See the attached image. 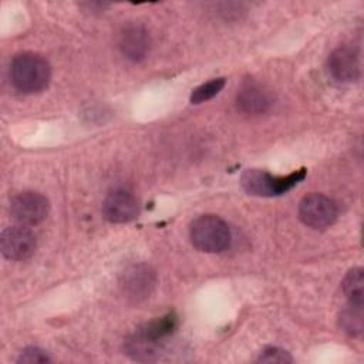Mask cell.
<instances>
[{"label": "cell", "mask_w": 364, "mask_h": 364, "mask_svg": "<svg viewBox=\"0 0 364 364\" xmlns=\"http://www.w3.org/2000/svg\"><path fill=\"white\" fill-rule=\"evenodd\" d=\"M36 235L24 225L6 228L0 236L3 256L14 262H21L31 257L36 250Z\"/></svg>", "instance_id": "cell-7"}, {"label": "cell", "mask_w": 364, "mask_h": 364, "mask_svg": "<svg viewBox=\"0 0 364 364\" xmlns=\"http://www.w3.org/2000/svg\"><path fill=\"white\" fill-rule=\"evenodd\" d=\"M178 326V316L171 311L162 317H156L145 324H142L141 327H138L135 330V333H138L139 336L155 341V343H162L164 338H166L168 336H171L175 328Z\"/></svg>", "instance_id": "cell-13"}, {"label": "cell", "mask_w": 364, "mask_h": 364, "mask_svg": "<svg viewBox=\"0 0 364 364\" xmlns=\"http://www.w3.org/2000/svg\"><path fill=\"white\" fill-rule=\"evenodd\" d=\"M192 245L206 253H219L230 245V229L228 223L216 215H200L189 228Z\"/></svg>", "instance_id": "cell-2"}, {"label": "cell", "mask_w": 364, "mask_h": 364, "mask_svg": "<svg viewBox=\"0 0 364 364\" xmlns=\"http://www.w3.org/2000/svg\"><path fill=\"white\" fill-rule=\"evenodd\" d=\"M306 176L301 168L286 176H274L260 169H246L242 175V186L249 195L255 196H279L294 188Z\"/></svg>", "instance_id": "cell-3"}, {"label": "cell", "mask_w": 364, "mask_h": 364, "mask_svg": "<svg viewBox=\"0 0 364 364\" xmlns=\"http://www.w3.org/2000/svg\"><path fill=\"white\" fill-rule=\"evenodd\" d=\"M9 74L18 92L36 94L48 85L51 70L48 61L40 54L21 53L13 58Z\"/></svg>", "instance_id": "cell-1"}, {"label": "cell", "mask_w": 364, "mask_h": 364, "mask_svg": "<svg viewBox=\"0 0 364 364\" xmlns=\"http://www.w3.org/2000/svg\"><path fill=\"white\" fill-rule=\"evenodd\" d=\"M361 267H353L347 272L343 279L341 287L350 304L361 306L364 304V274Z\"/></svg>", "instance_id": "cell-14"}, {"label": "cell", "mask_w": 364, "mask_h": 364, "mask_svg": "<svg viewBox=\"0 0 364 364\" xmlns=\"http://www.w3.org/2000/svg\"><path fill=\"white\" fill-rule=\"evenodd\" d=\"M225 87V78H213L208 82H203L202 85L196 87L191 94V102L192 104H200L205 102L215 95L220 92V90Z\"/></svg>", "instance_id": "cell-16"}, {"label": "cell", "mask_w": 364, "mask_h": 364, "mask_svg": "<svg viewBox=\"0 0 364 364\" xmlns=\"http://www.w3.org/2000/svg\"><path fill=\"white\" fill-rule=\"evenodd\" d=\"M274 97L272 91L263 84L249 80L246 81L236 95L237 108L249 115L264 114L273 105Z\"/></svg>", "instance_id": "cell-10"}, {"label": "cell", "mask_w": 364, "mask_h": 364, "mask_svg": "<svg viewBox=\"0 0 364 364\" xmlns=\"http://www.w3.org/2000/svg\"><path fill=\"white\" fill-rule=\"evenodd\" d=\"M121 54L134 63L142 61L151 50V36L142 24H128L118 36Z\"/></svg>", "instance_id": "cell-11"}, {"label": "cell", "mask_w": 364, "mask_h": 364, "mask_svg": "<svg viewBox=\"0 0 364 364\" xmlns=\"http://www.w3.org/2000/svg\"><path fill=\"white\" fill-rule=\"evenodd\" d=\"M18 363H48L50 357L47 353L38 347H27L20 353V357L17 358Z\"/></svg>", "instance_id": "cell-17"}, {"label": "cell", "mask_w": 364, "mask_h": 364, "mask_svg": "<svg viewBox=\"0 0 364 364\" xmlns=\"http://www.w3.org/2000/svg\"><path fill=\"white\" fill-rule=\"evenodd\" d=\"M124 351L136 361H155L161 355L162 343L151 341L138 333H134L125 340Z\"/></svg>", "instance_id": "cell-12"}, {"label": "cell", "mask_w": 364, "mask_h": 364, "mask_svg": "<svg viewBox=\"0 0 364 364\" xmlns=\"http://www.w3.org/2000/svg\"><path fill=\"white\" fill-rule=\"evenodd\" d=\"M156 283L154 269L146 263L128 266L119 279V287L125 297L134 301H141L152 293Z\"/></svg>", "instance_id": "cell-5"}, {"label": "cell", "mask_w": 364, "mask_h": 364, "mask_svg": "<svg viewBox=\"0 0 364 364\" xmlns=\"http://www.w3.org/2000/svg\"><path fill=\"white\" fill-rule=\"evenodd\" d=\"M328 74L337 82H354L360 78V53L353 46L337 47L327 60Z\"/></svg>", "instance_id": "cell-8"}, {"label": "cell", "mask_w": 364, "mask_h": 364, "mask_svg": "<svg viewBox=\"0 0 364 364\" xmlns=\"http://www.w3.org/2000/svg\"><path fill=\"white\" fill-rule=\"evenodd\" d=\"M260 363H290L291 357L287 351L277 348V347H267L260 354L259 360Z\"/></svg>", "instance_id": "cell-18"}, {"label": "cell", "mask_w": 364, "mask_h": 364, "mask_svg": "<svg viewBox=\"0 0 364 364\" xmlns=\"http://www.w3.org/2000/svg\"><path fill=\"white\" fill-rule=\"evenodd\" d=\"M340 327L344 333L353 337H360L363 334L364 328V320H363V307L350 304L340 313L338 318Z\"/></svg>", "instance_id": "cell-15"}, {"label": "cell", "mask_w": 364, "mask_h": 364, "mask_svg": "<svg viewBox=\"0 0 364 364\" xmlns=\"http://www.w3.org/2000/svg\"><path fill=\"white\" fill-rule=\"evenodd\" d=\"M48 199L34 191H24L16 195L10 203L11 216L21 225H37L48 215Z\"/></svg>", "instance_id": "cell-6"}, {"label": "cell", "mask_w": 364, "mask_h": 364, "mask_svg": "<svg viewBox=\"0 0 364 364\" xmlns=\"http://www.w3.org/2000/svg\"><path fill=\"white\" fill-rule=\"evenodd\" d=\"M102 213L112 223H128L138 216L139 205L129 191L114 189L104 199Z\"/></svg>", "instance_id": "cell-9"}, {"label": "cell", "mask_w": 364, "mask_h": 364, "mask_svg": "<svg viewBox=\"0 0 364 364\" xmlns=\"http://www.w3.org/2000/svg\"><path fill=\"white\" fill-rule=\"evenodd\" d=\"M337 215L338 209L336 202L323 193H310L299 203V218L311 229L323 230L331 226Z\"/></svg>", "instance_id": "cell-4"}]
</instances>
